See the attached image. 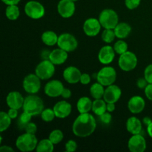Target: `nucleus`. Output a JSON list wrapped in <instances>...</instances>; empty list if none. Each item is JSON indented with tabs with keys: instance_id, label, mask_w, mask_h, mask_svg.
Returning a JSON list of instances; mask_svg holds the SVG:
<instances>
[{
	"instance_id": "1",
	"label": "nucleus",
	"mask_w": 152,
	"mask_h": 152,
	"mask_svg": "<svg viewBox=\"0 0 152 152\" xmlns=\"http://www.w3.org/2000/svg\"><path fill=\"white\" fill-rule=\"evenodd\" d=\"M96 122L94 117L89 113L80 114L72 126L73 133L78 137H87L94 132Z\"/></svg>"
},
{
	"instance_id": "2",
	"label": "nucleus",
	"mask_w": 152,
	"mask_h": 152,
	"mask_svg": "<svg viewBox=\"0 0 152 152\" xmlns=\"http://www.w3.org/2000/svg\"><path fill=\"white\" fill-rule=\"evenodd\" d=\"M22 108L24 111L32 116L39 115L44 110V102L39 96L30 94L25 98Z\"/></svg>"
},
{
	"instance_id": "3",
	"label": "nucleus",
	"mask_w": 152,
	"mask_h": 152,
	"mask_svg": "<svg viewBox=\"0 0 152 152\" xmlns=\"http://www.w3.org/2000/svg\"><path fill=\"white\" fill-rule=\"evenodd\" d=\"M38 140L35 134L25 133L17 137L16 140V146L19 151L22 152L32 151L37 148Z\"/></svg>"
},
{
	"instance_id": "4",
	"label": "nucleus",
	"mask_w": 152,
	"mask_h": 152,
	"mask_svg": "<svg viewBox=\"0 0 152 152\" xmlns=\"http://www.w3.org/2000/svg\"><path fill=\"white\" fill-rule=\"evenodd\" d=\"M99 21L104 29H114L119 23V16L112 9H105L99 16Z\"/></svg>"
},
{
	"instance_id": "5",
	"label": "nucleus",
	"mask_w": 152,
	"mask_h": 152,
	"mask_svg": "<svg viewBox=\"0 0 152 152\" xmlns=\"http://www.w3.org/2000/svg\"><path fill=\"white\" fill-rule=\"evenodd\" d=\"M138 59L136 54L132 51H126L120 56L118 65L120 69L126 72L132 71L137 65Z\"/></svg>"
},
{
	"instance_id": "6",
	"label": "nucleus",
	"mask_w": 152,
	"mask_h": 152,
	"mask_svg": "<svg viewBox=\"0 0 152 152\" xmlns=\"http://www.w3.org/2000/svg\"><path fill=\"white\" fill-rule=\"evenodd\" d=\"M116 80H117V71L111 66H105L101 68L96 76L97 82L106 87L114 84Z\"/></svg>"
},
{
	"instance_id": "7",
	"label": "nucleus",
	"mask_w": 152,
	"mask_h": 152,
	"mask_svg": "<svg viewBox=\"0 0 152 152\" xmlns=\"http://www.w3.org/2000/svg\"><path fill=\"white\" fill-rule=\"evenodd\" d=\"M55 73V65L49 59H44L37 65L35 74L41 80H47L51 78Z\"/></svg>"
},
{
	"instance_id": "8",
	"label": "nucleus",
	"mask_w": 152,
	"mask_h": 152,
	"mask_svg": "<svg viewBox=\"0 0 152 152\" xmlns=\"http://www.w3.org/2000/svg\"><path fill=\"white\" fill-rule=\"evenodd\" d=\"M36 74H28L24 78L22 87L26 93L29 94H36L41 88V81Z\"/></svg>"
},
{
	"instance_id": "9",
	"label": "nucleus",
	"mask_w": 152,
	"mask_h": 152,
	"mask_svg": "<svg viewBox=\"0 0 152 152\" xmlns=\"http://www.w3.org/2000/svg\"><path fill=\"white\" fill-rule=\"evenodd\" d=\"M58 47L63 49L68 53L73 52L78 47V41L72 34L64 33L59 35L57 42Z\"/></svg>"
},
{
	"instance_id": "10",
	"label": "nucleus",
	"mask_w": 152,
	"mask_h": 152,
	"mask_svg": "<svg viewBox=\"0 0 152 152\" xmlns=\"http://www.w3.org/2000/svg\"><path fill=\"white\" fill-rule=\"evenodd\" d=\"M25 13L29 18L39 19L44 16L45 10L42 4L37 1H29L25 5Z\"/></svg>"
},
{
	"instance_id": "11",
	"label": "nucleus",
	"mask_w": 152,
	"mask_h": 152,
	"mask_svg": "<svg viewBox=\"0 0 152 152\" xmlns=\"http://www.w3.org/2000/svg\"><path fill=\"white\" fill-rule=\"evenodd\" d=\"M128 148L131 152H144L146 149V141L140 134H133L128 141Z\"/></svg>"
},
{
	"instance_id": "12",
	"label": "nucleus",
	"mask_w": 152,
	"mask_h": 152,
	"mask_svg": "<svg viewBox=\"0 0 152 152\" xmlns=\"http://www.w3.org/2000/svg\"><path fill=\"white\" fill-rule=\"evenodd\" d=\"M64 86L59 80H53L48 82L44 88L45 94L49 97H58L61 96Z\"/></svg>"
},
{
	"instance_id": "13",
	"label": "nucleus",
	"mask_w": 152,
	"mask_h": 152,
	"mask_svg": "<svg viewBox=\"0 0 152 152\" xmlns=\"http://www.w3.org/2000/svg\"><path fill=\"white\" fill-rule=\"evenodd\" d=\"M76 5L72 0H60L57 4L59 14L65 19L71 18L75 13Z\"/></svg>"
},
{
	"instance_id": "14",
	"label": "nucleus",
	"mask_w": 152,
	"mask_h": 152,
	"mask_svg": "<svg viewBox=\"0 0 152 152\" xmlns=\"http://www.w3.org/2000/svg\"><path fill=\"white\" fill-rule=\"evenodd\" d=\"M101 27L102 25L99 19L95 18H89L86 19L83 24V31L88 37H94L99 34Z\"/></svg>"
},
{
	"instance_id": "15",
	"label": "nucleus",
	"mask_w": 152,
	"mask_h": 152,
	"mask_svg": "<svg viewBox=\"0 0 152 152\" xmlns=\"http://www.w3.org/2000/svg\"><path fill=\"white\" fill-rule=\"evenodd\" d=\"M122 91L119 86L116 85H111L107 86L105 89L103 99L107 103H116L120 99Z\"/></svg>"
},
{
	"instance_id": "16",
	"label": "nucleus",
	"mask_w": 152,
	"mask_h": 152,
	"mask_svg": "<svg viewBox=\"0 0 152 152\" xmlns=\"http://www.w3.org/2000/svg\"><path fill=\"white\" fill-rule=\"evenodd\" d=\"M115 50L111 45H105L99 50L98 53V59L103 65H108L113 62L115 57Z\"/></svg>"
},
{
	"instance_id": "17",
	"label": "nucleus",
	"mask_w": 152,
	"mask_h": 152,
	"mask_svg": "<svg viewBox=\"0 0 152 152\" xmlns=\"http://www.w3.org/2000/svg\"><path fill=\"white\" fill-rule=\"evenodd\" d=\"M53 109L54 111L56 118L65 119L71 114L72 111V106L67 101L62 100L56 102L53 106Z\"/></svg>"
},
{
	"instance_id": "18",
	"label": "nucleus",
	"mask_w": 152,
	"mask_h": 152,
	"mask_svg": "<svg viewBox=\"0 0 152 152\" xmlns=\"http://www.w3.org/2000/svg\"><path fill=\"white\" fill-rule=\"evenodd\" d=\"M25 99L19 91H10L6 97V102L10 108L20 109L22 108Z\"/></svg>"
},
{
	"instance_id": "19",
	"label": "nucleus",
	"mask_w": 152,
	"mask_h": 152,
	"mask_svg": "<svg viewBox=\"0 0 152 152\" xmlns=\"http://www.w3.org/2000/svg\"><path fill=\"white\" fill-rule=\"evenodd\" d=\"M63 78L69 84H76L80 81L82 73L75 66H69L63 71Z\"/></svg>"
},
{
	"instance_id": "20",
	"label": "nucleus",
	"mask_w": 152,
	"mask_h": 152,
	"mask_svg": "<svg viewBox=\"0 0 152 152\" xmlns=\"http://www.w3.org/2000/svg\"><path fill=\"white\" fill-rule=\"evenodd\" d=\"M145 102L140 96H134L128 102V108L132 114H140L144 110Z\"/></svg>"
},
{
	"instance_id": "21",
	"label": "nucleus",
	"mask_w": 152,
	"mask_h": 152,
	"mask_svg": "<svg viewBox=\"0 0 152 152\" xmlns=\"http://www.w3.org/2000/svg\"><path fill=\"white\" fill-rule=\"evenodd\" d=\"M68 52L60 48H58L50 51L49 60L55 65H62L68 59Z\"/></svg>"
},
{
	"instance_id": "22",
	"label": "nucleus",
	"mask_w": 152,
	"mask_h": 152,
	"mask_svg": "<svg viewBox=\"0 0 152 152\" xmlns=\"http://www.w3.org/2000/svg\"><path fill=\"white\" fill-rule=\"evenodd\" d=\"M142 122L136 117H129L126 122V129L130 134H139L142 132Z\"/></svg>"
},
{
	"instance_id": "23",
	"label": "nucleus",
	"mask_w": 152,
	"mask_h": 152,
	"mask_svg": "<svg viewBox=\"0 0 152 152\" xmlns=\"http://www.w3.org/2000/svg\"><path fill=\"white\" fill-rule=\"evenodd\" d=\"M116 37L120 39L129 37L132 32V27L126 22H119L114 29Z\"/></svg>"
},
{
	"instance_id": "24",
	"label": "nucleus",
	"mask_w": 152,
	"mask_h": 152,
	"mask_svg": "<svg viewBox=\"0 0 152 152\" xmlns=\"http://www.w3.org/2000/svg\"><path fill=\"white\" fill-rule=\"evenodd\" d=\"M92 104L93 102L88 96H82L79 99L77 103V108L80 114L89 113L92 110Z\"/></svg>"
},
{
	"instance_id": "25",
	"label": "nucleus",
	"mask_w": 152,
	"mask_h": 152,
	"mask_svg": "<svg viewBox=\"0 0 152 152\" xmlns=\"http://www.w3.org/2000/svg\"><path fill=\"white\" fill-rule=\"evenodd\" d=\"M58 38L57 34L52 31H46L42 34V41L45 45L48 46H53L57 45Z\"/></svg>"
},
{
	"instance_id": "26",
	"label": "nucleus",
	"mask_w": 152,
	"mask_h": 152,
	"mask_svg": "<svg viewBox=\"0 0 152 152\" xmlns=\"http://www.w3.org/2000/svg\"><path fill=\"white\" fill-rule=\"evenodd\" d=\"M92 111L94 114L99 117L107 111V102L102 99H94L92 104Z\"/></svg>"
},
{
	"instance_id": "27",
	"label": "nucleus",
	"mask_w": 152,
	"mask_h": 152,
	"mask_svg": "<svg viewBox=\"0 0 152 152\" xmlns=\"http://www.w3.org/2000/svg\"><path fill=\"white\" fill-rule=\"evenodd\" d=\"M104 93H105V88L104 86H102L99 82L95 83L91 86L90 88V94L92 97L94 99H102L103 98Z\"/></svg>"
},
{
	"instance_id": "28",
	"label": "nucleus",
	"mask_w": 152,
	"mask_h": 152,
	"mask_svg": "<svg viewBox=\"0 0 152 152\" xmlns=\"http://www.w3.org/2000/svg\"><path fill=\"white\" fill-rule=\"evenodd\" d=\"M54 144L48 139H43L38 142L36 151L37 152H52L54 149Z\"/></svg>"
},
{
	"instance_id": "29",
	"label": "nucleus",
	"mask_w": 152,
	"mask_h": 152,
	"mask_svg": "<svg viewBox=\"0 0 152 152\" xmlns=\"http://www.w3.org/2000/svg\"><path fill=\"white\" fill-rule=\"evenodd\" d=\"M5 15L6 17L10 20H16L20 15V11L17 4L7 5L5 10Z\"/></svg>"
},
{
	"instance_id": "30",
	"label": "nucleus",
	"mask_w": 152,
	"mask_h": 152,
	"mask_svg": "<svg viewBox=\"0 0 152 152\" xmlns=\"http://www.w3.org/2000/svg\"><path fill=\"white\" fill-rule=\"evenodd\" d=\"M11 120L8 114L4 111L0 112V132L2 133L10 127L11 124Z\"/></svg>"
},
{
	"instance_id": "31",
	"label": "nucleus",
	"mask_w": 152,
	"mask_h": 152,
	"mask_svg": "<svg viewBox=\"0 0 152 152\" xmlns=\"http://www.w3.org/2000/svg\"><path fill=\"white\" fill-rule=\"evenodd\" d=\"M48 138L54 145H56V144H59V142H62L64 138V134L61 130L55 129L50 132Z\"/></svg>"
},
{
	"instance_id": "32",
	"label": "nucleus",
	"mask_w": 152,
	"mask_h": 152,
	"mask_svg": "<svg viewBox=\"0 0 152 152\" xmlns=\"http://www.w3.org/2000/svg\"><path fill=\"white\" fill-rule=\"evenodd\" d=\"M116 35L114 29H104L102 34V39L107 44L113 42L115 39Z\"/></svg>"
},
{
	"instance_id": "33",
	"label": "nucleus",
	"mask_w": 152,
	"mask_h": 152,
	"mask_svg": "<svg viewBox=\"0 0 152 152\" xmlns=\"http://www.w3.org/2000/svg\"><path fill=\"white\" fill-rule=\"evenodd\" d=\"M128 48L129 47H128L127 42L123 39L118 40L114 45V49L115 50L116 53L120 55L128 51Z\"/></svg>"
},
{
	"instance_id": "34",
	"label": "nucleus",
	"mask_w": 152,
	"mask_h": 152,
	"mask_svg": "<svg viewBox=\"0 0 152 152\" xmlns=\"http://www.w3.org/2000/svg\"><path fill=\"white\" fill-rule=\"evenodd\" d=\"M40 115H41L42 120L44 122H46V123L52 122L56 117L54 111L51 108H45V109H44Z\"/></svg>"
},
{
	"instance_id": "35",
	"label": "nucleus",
	"mask_w": 152,
	"mask_h": 152,
	"mask_svg": "<svg viewBox=\"0 0 152 152\" xmlns=\"http://www.w3.org/2000/svg\"><path fill=\"white\" fill-rule=\"evenodd\" d=\"M31 118H32V115L24 111L22 114L20 115V117H19V120H18V124L21 127L25 128V126H26L28 123H29L31 122Z\"/></svg>"
},
{
	"instance_id": "36",
	"label": "nucleus",
	"mask_w": 152,
	"mask_h": 152,
	"mask_svg": "<svg viewBox=\"0 0 152 152\" xmlns=\"http://www.w3.org/2000/svg\"><path fill=\"white\" fill-rule=\"evenodd\" d=\"M140 1L141 0H125V4L128 9L134 10L140 5Z\"/></svg>"
},
{
	"instance_id": "37",
	"label": "nucleus",
	"mask_w": 152,
	"mask_h": 152,
	"mask_svg": "<svg viewBox=\"0 0 152 152\" xmlns=\"http://www.w3.org/2000/svg\"><path fill=\"white\" fill-rule=\"evenodd\" d=\"M77 143L74 140H69L65 143V150L68 152H74L77 150Z\"/></svg>"
},
{
	"instance_id": "38",
	"label": "nucleus",
	"mask_w": 152,
	"mask_h": 152,
	"mask_svg": "<svg viewBox=\"0 0 152 152\" xmlns=\"http://www.w3.org/2000/svg\"><path fill=\"white\" fill-rule=\"evenodd\" d=\"M144 77L148 83L152 84V64H150L144 71Z\"/></svg>"
},
{
	"instance_id": "39",
	"label": "nucleus",
	"mask_w": 152,
	"mask_h": 152,
	"mask_svg": "<svg viewBox=\"0 0 152 152\" xmlns=\"http://www.w3.org/2000/svg\"><path fill=\"white\" fill-rule=\"evenodd\" d=\"M99 119H100L101 122L105 125H108L111 123V120H112V116H111V113L106 111L102 115L99 116Z\"/></svg>"
},
{
	"instance_id": "40",
	"label": "nucleus",
	"mask_w": 152,
	"mask_h": 152,
	"mask_svg": "<svg viewBox=\"0 0 152 152\" xmlns=\"http://www.w3.org/2000/svg\"><path fill=\"white\" fill-rule=\"evenodd\" d=\"M25 130L27 133H30V134H35L37 132V126L35 123H31L30 122L29 123L26 125L25 126Z\"/></svg>"
},
{
	"instance_id": "41",
	"label": "nucleus",
	"mask_w": 152,
	"mask_h": 152,
	"mask_svg": "<svg viewBox=\"0 0 152 152\" xmlns=\"http://www.w3.org/2000/svg\"><path fill=\"white\" fill-rule=\"evenodd\" d=\"M80 83L83 85H88L91 83V76L88 74H82Z\"/></svg>"
},
{
	"instance_id": "42",
	"label": "nucleus",
	"mask_w": 152,
	"mask_h": 152,
	"mask_svg": "<svg viewBox=\"0 0 152 152\" xmlns=\"http://www.w3.org/2000/svg\"><path fill=\"white\" fill-rule=\"evenodd\" d=\"M148 83L147 82V80H145V77L143 78H139L137 81V86L140 89H145V87L148 86Z\"/></svg>"
},
{
	"instance_id": "43",
	"label": "nucleus",
	"mask_w": 152,
	"mask_h": 152,
	"mask_svg": "<svg viewBox=\"0 0 152 152\" xmlns=\"http://www.w3.org/2000/svg\"><path fill=\"white\" fill-rule=\"evenodd\" d=\"M144 91H145V94L146 96V97L149 100L152 101V84L148 83V86L144 89Z\"/></svg>"
},
{
	"instance_id": "44",
	"label": "nucleus",
	"mask_w": 152,
	"mask_h": 152,
	"mask_svg": "<svg viewBox=\"0 0 152 152\" xmlns=\"http://www.w3.org/2000/svg\"><path fill=\"white\" fill-rule=\"evenodd\" d=\"M7 114L10 116V118L12 120H14V119L17 118L18 117V109H15V108H10L7 111Z\"/></svg>"
},
{
	"instance_id": "45",
	"label": "nucleus",
	"mask_w": 152,
	"mask_h": 152,
	"mask_svg": "<svg viewBox=\"0 0 152 152\" xmlns=\"http://www.w3.org/2000/svg\"><path fill=\"white\" fill-rule=\"evenodd\" d=\"M71 94H72V93H71V91L69 88H64L62 94H61V96L63 97L64 99H69L71 96Z\"/></svg>"
},
{
	"instance_id": "46",
	"label": "nucleus",
	"mask_w": 152,
	"mask_h": 152,
	"mask_svg": "<svg viewBox=\"0 0 152 152\" xmlns=\"http://www.w3.org/2000/svg\"><path fill=\"white\" fill-rule=\"evenodd\" d=\"M0 151L1 152H13L14 150L11 148V147L8 146V145H1L0 147Z\"/></svg>"
},
{
	"instance_id": "47",
	"label": "nucleus",
	"mask_w": 152,
	"mask_h": 152,
	"mask_svg": "<svg viewBox=\"0 0 152 152\" xmlns=\"http://www.w3.org/2000/svg\"><path fill=\"white\" fill-rule=\"evenodd\" d=\"M1 1L7 5H12V4H19L21 0H1Z\"/></svg>"
},
{
	"instance_id": "48",
	"label": "nucleus",
	"mask_w": 152,
	"mask_h": 152,
	"mask_svg": "<svg viewBox=\"0 0 152 152\" xmlns=\"http://www.w3.org/2000/svg\"><path fill=\"white\" fill-rule=\"evenodd\" d=\"M116 106L115 103H107V111L112 113L115 111Z\"/></svg>"
},
{
	"instance_id": "49",
	"label": "nucleus",
	"mask_w": 152,
	"mask_h": 152,
	"mask_svg": "<svg viewBox=\"0 0 152 152\" xmlns=\"http://www.w3.org/2000/svg\"><path fill=\"white\" fill-rule=\"evenodd\" d=\"M142 123H143V124L145 125V126H148L152 123V120L149 117H144L143 120H142Z\"/></svg>"
},
{
	"instance_id": "50",
	"label": "nucleus",
	"mask_w": 152,
	"mask_h": 152,
	"mask_svg": "<svg viewBox=\"0 0 152 152\" xmlns=\"http://www.w3.org/2000/svg\"><path fill=\"white\" fill-rule=\"evenodd\" d=\"M50 52L49 50H44L42 52V57L44 59H49V56H50Z\"/></svg>"
},
{
	"instance_id": "51",
	"label": "nucleus",
	"mask_w": 152,
	"mask_h": 152,
	"mask_svg": "<svg viewBox=\"0 0 152 152\" xmlns=\"http://www.w3.org/2000/svg\"><path fill=\"white\" fill-rule=\"evenodd\" d=\"M147 132H148V135L152 138V123L149 126H147Z\"/></svg>"
},
{
	"instance_id": "52",
	"label": "nucleus",
	"mask_w": 152,
	"mask_h": 152,
	"mask_svg": "<svg viewBox=\"0 0 152 152\" xmlns=\"http://www.w3.org/2000/svg\"><path fill=\"white\" fill-rule=\"evenodd\" d=\"M73 1H74V2H75V1H78V0H72Z\"/></svg>"
}]
</instances>
